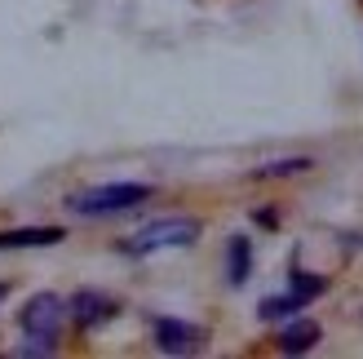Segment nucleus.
<instances>
[{"label":"nucleus","mask_w":363,"mask_h":359,"mask_svg":"<svg viewBox=\"0 0 363 359\" xmlns=\"http://www.w3.org/2000/svg\"><path fill=\"white\" fill-rule=\"evenodd\" d=\"M151 337H155V350L160 355H195V350H204V328L186 324V319H173V315L155 319Z\"/></svg>","instance_id":"nucleus-3"},{"label":"nucleus","mask_w":363,"mask_h":359,"mask_svg":"<svg viewBox=\"0 0 363 359\" xmlns=\"http://www.w3.org/2000/svg\"><path fill=\"white\" fill-rule=\"evenodd\" d=\"M199 231H204L199 218H160L151 226H142L138 236L124 244V253L147 258V253H160V248H186V244L199 240Z\"/></svg>","instance_id":"nucleus-2"},{"label":"nucleus","mask_w":363,"mask_h":359,"mask_svg":"<svg viewBox=\"0 0 363 359\" xmlns=\"http://www.w3.org/2000/svg\"><path fill=\"white\" fill-rule=\"evenodd\" d=\"M18 355H58V337H45V333H27V342H18Z\"/></svg>","instance_id":"nucleus-11"},{"label":"nucleus","mask_w":363,"mask_h":359,"mask_svg":"<svg viewBox=\"0 0 363 359\" xmlns=\"http://www.w3.org/2000/svg\"><path fill=\"white\" fill-rule=\"evenodd\" d=\"M62 319H67V302H62V297H53V293H35L27 306H23V315H18V324H23V333L58 337Z\"/></svg>","instance_id":"nucleus-4"},{"label":"nucleus","mask_w":363,"mask_h":359,"mask_svg":"<svg viewBox=\"0 0 363 359\" xmlns=\"http://www.w3.org/2000/svg\"><path fill=\"white\" fill-rule=\"evenodd\" d=\"M311 169H315V160L293 155V160H270V165L252 169V177H257V182H270V177H297V173H311Z\"/></svg>","instance_id":"nucleus-9"},{"label":"nucleus","mask_w":363,"mask_h":359,"mask_svg":"<svg viewBox=\"0 0 363 359\" xmlns=\"http://www.w3.org/2000/svg\"><path fill=\"white\" fill-rule=\"evenodd\" d=\"M62 226H27V231H0V248H49L62 244Z\"/></svg>","instance_id":"nucleus-7"},{"label":"nucleus","mask_w":363,"mask_h":359,"mask_svg":"<svg viewBox=\"0 0 363 359\" xmlns=\"http://www.w3.org/2000/svg\"><path fill=\"white\" fill-rule=\"evenodd\" d=\"M147 200H151L147 182H111V187H94V191L71 195V209L80 218H106V213H124V209H138Z\"/></svg>","instance_id":"nucleus-1"},{"label":"nucleus","mask_w":363,"mask_h":359,"mask_svg":"<svg viewBox=\"0 0 363 359\" xmlns=\"http://www.w3.org/2000/svg\"><path fill=\"white\" fill-rule=\"evenodd\" d=\"M293 311H301V302L293 297V293H284V297H266L262 302V319H284V315H293Z\"/></svg>","instance_id":"nucleus-12"},{"label":"nucleus","mask_w":363,"mask_h":359,"mask_svg":"<svg viewBox=\"0 0 363 359\" xmlns=\"http://www.w3.org/2000/svg\"><path fill=\"white\" fill-rule=\"evenodd\" d=\"M248 275H252V244H248V236H235L226 244V280L240 289Z\"/></svg>","instance_id":"nucleus-8"},{"label":"nucleus","mask_w":363,"mask_h":359,"mask_svg":"<svg viewBox=\"0 0 363 359\" xmlns=\"http://www.w3.org/2000/svg\"><path fill=\"white\" fill-rule=\"evenodd\" d=\"M288 293H293V297L301 302V306H306V302H315L319 293H328V280H323V275H306V271H293V289H288Z\"/></svg>","instance_id":"nucleus-10"},{"label":"nucleus","mask_w":363,"mask_h":359,"mask_svg":"<svg viewBox=\"0 0 363 359\" xmlns=\"http://www.w3.org/2000/svg\"><path fill=\"white\" fill-rule=\"evenodd\" d=\"M9 297V284H0V302H5Z\"/></svg>","instance_id":"nucleus-13"},{"label":"nucleus","mask_w":363,"mask_h":359,"mask_svg":"<svg viewBox=\"0 0 363 359\" xmlns=\"http://www.w3.org/2000/svg\"><path fill=\"white\" fill-rule=\"evenodd\" d=\"M116 311H120L116 302L106 297V293H94V289H84V293H76V297L67 302V315L76 319L80 328H102L106 319H116Z\"/></svg>","instance_id":"nucleus-5"},{"label":"nucleus","mask_w":363,"mask_h":359,"mask_svg":"<svg viewBox=\"0 0 363 359\" xmlns=\"http://www.w3.org/2000/svg\"><path fill=\"white\" fill-rule=\"evenodd\" d=\"M319 337H323V328L315 319H293V324L279 333V355H306V350L319 346Z\"/></svg>","instance_id":"nucleus-6"}]
</instances>
